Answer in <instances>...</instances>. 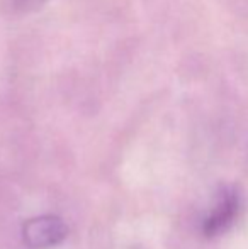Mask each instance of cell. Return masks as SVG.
I'll return each mask as SVG.
<instances>
[{
    "label": "cell",
    "mask_w": 248,
    "mask_h": 249,
    "mask_svg": "<svg viewBox=\"0 0 248 249\" xmlns=\"http://www.w3.org/2000/svg\"><path fill=\"white\" fill-rule=\"evenodd\" d=\"M240 205H242V200H240L238 190L233 187H223L216 194L208 215L202 219V236L212 239L226 232L238 217Z\"/></svg>",
    "instance_id": "6da1fadb"
},
{
    "label": "cell",
    "mask_w": 248,
    "mask_h": 249,
    "mask_svg": "<svg viewBox=\"0 0 248 249\" xmlns=\"http://www.w3.org/2000/svg\"><path fill=\"white\" fill-rule=\"evenodd\" d=\"M68 236V226L58 215H39L26 220L22 226V241L31 249H48L61 244Z\"/></svg>",
    "instance_id": "7a4b0ae2"
},
{
    "label": "cell",
    "mask_w": 248,
    "mask_h": 249,
    "mask_svg": "<svg viewBox=\"0 0 248 249\" xmlns=\"http://www.w3.org/2000/svg\"><path fill=\"white\" fill-rule=\"evenodd\" d=\"M5 2L9 10H12L14 14H29L39 10L50 0H5Z\"/></svg>",
    "instance_id": "3957f363"
}]
</instances>
